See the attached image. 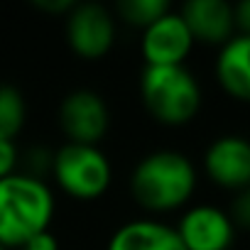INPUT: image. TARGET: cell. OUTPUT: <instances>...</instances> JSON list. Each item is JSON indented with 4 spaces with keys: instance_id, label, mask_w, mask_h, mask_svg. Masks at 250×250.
I'll list each match as a JSON object with an SVG mask.
<instances>
[{
    "instance_id": "6da1fadb",
    "label": "cell",
    "mask_w": 250,
    "mask_h": 250,
    "mask_svg": "<svg viewBox=\"0 0 250 250\" xmlns=\"http://www.w3.org/2000/svg\"><path fill=\"white\" fill-rule=\"evenodd\" d=\"M54 194L44 179L15 172L0 179V245L25 248L35 235L49 230Z\"/></svg>"
},
{
    "instance_id": "7a4b0ae2",
    "label": "cell",
    "mask_w": 250,
    "mask_h": 250,
    "mask_svg": "<svg viewBox=\"0 0 250 250\" xmlns=\"http://www.w3.org/2000/svg\"><path fill=\"white\" fill-rule=\"evenodd\" d=\"M196 189V167L179 150H155L145 155L133 174L130 191L150 211L182 208Z\"/></svg>"
},
{
    "instance_id": "3957f363",
    "label": "cell",
    "mask_w": 250,
    "mask_h": 250,
    "mask_svg": "<svg viewBox=\"0 0 250 250\" xmlns=\"http://www.w3.org/2000/svg\"><path fill=\"white\" fill-rule=\"evenodd\" d=\"M140 93L145 108L167 125H184L201 108V86L184 64L145 66Z\"/></svg>"
},
{
    "instance_id": "277c9868",
    "label": "cell",
    "mask_w": 250,
    "mask_h": 250,
    "mask_svg": "<svg viewBox=\"0 0 250 250\" xmlns=\"http://www.w3.org/2000/svg\"><path fill=\"white\" fill-rule=\"evenodd\" d=\"M52 177L74 199H98L113 177L110 162L98 145H81V143H64L54 152Z\"/></svg>"
},
{
    "instance_id": "5b68a950",
    "label": "cell",
    "mask_w": 250,
    "mask_h": 250,
    "mask_svg": "<svg viewBox=\"0 0 250 250\" xmlns=\"http://www.w3.org/2000/svg\"><path fill=\"white\" fill-rule=\"evenodd\" d=\"M110 123V110L103 101V96L93 88H76L64 96L59 105V125L66 143H81V145H98V140L105 135Z\"/></svg>"
},
{
    "instance_id": "8992f818",
    "label": "cell",
    "mask_w": 250,
    "mask_h": 250,
    "mask_svg": "<svg viewBox=\"0 0 250 250\" xmlns=\"http://www.w3.org/2000/svg\"><path fill=\"white\" fill-rule=\"evenodd\" d=\"M69 47L83 59L103 57L115 40V20L101 3H76L66 15Z\"/></svg>"
},
{
    "instance_id": "52a82bcc",
    "label": "cell",
    "mask_w": 250,
    "mask_h": 250,
    "mask_svg": "<svg viewBox=\"0 0 250 250\" xmlns=\"http://www.w3.org/2000/svg\"><path fill=\"white\" fill-rule=\"evenodd\" d=\"M187 250H228L235 240V223L228 211L213 204L187 208L174 226Z\"/></svg>"
},
{
    "instance_id": "ba28073f",
    "label": "cell",
    "mask_w": 250,
    "mask_h": 250,
    "mask_svg": "<svg viewBox=\"0 0 250 250\" xmlns=\"http://www.w3.org/2000/svg\"><path fill=\"white\" fill-rule=\"evenodd\" d=\"M194 47V37L184 22V18L174 10L155 20L143 30L140 52L147 66H179L189 57Z\"/></svg>"
},
{
    "instance_id": "9c48e42d",
    "label": "cell",
    "mask_w": 250,
    "mask_h": 250,
    "mask_svg": "<svg viewBox=\"0 0 250 250\" xmlns=\"http://www.w3.org/2000/svg\"><path fill=\"white\" fill-rule=\"evenodd\" d=\"M208 179L223 189L240 191L250 187V140L243 135H221L204 152Z\"/></svg>"
},
{
    "instance_id": "30bf717a",
    "label": "cell",
    "mask_w": 250,
    "mask_h": 250,
    "mask_svg": "<svg viewBox=\"0 0 250 250\" xmlns=\"http://www.w3.org/2000/svg\"><path fill=\"white\" fill-rule=\"evenodd\" d=\"M179 15L184 18L194 42L223 47L235 35L233 5L226 0H187Z\"/></svg>"
},
{
    "instance_id": "8fae6325",
    "label": "cell",
    "mask_w": 250,
    "mask_h": 250,
    "mask_svg": "<svg viewBox=\"0 0 250 250\" xmlns=\"http://www.w3.org/2000/svg\"><path fill=\"white\" fill-rule=\"evenodd\" d=\"M105 250H187V248L174 226L155 218H138L115 228Z\"/></svg>"
},
{
    "instance_id": "7c38bea8",
    "label": "cell",
    "mask_w": 250,
    "mask_h": 250,
    "mask_svg": "<svg viewBox=\"0 0 250 250\" xmlns=\"http://www.w3.org/2000/svg\"><path fill=\"white\" fill-rule=\"evenodd\" d=\"M216 79L228 96L250 103V35H233L218 49Z\"/></svg>"
},
{
    "instance_id": "4fadbf2b",
    "label": "cell",
    "mask_w": 250,
    "mask_h": 250,
    "mask_svg": "<svg viewBox=\"0 0 250 250\" xmlns=\"http://www.w3.org/2000/svg\"><path fill=\"white\" fill-rule=\"evenodd\" d=\"M27 118L25 96L13 83H0V138L15 140Z\"/></svg>"
},
{
    "instance_id": "5bb4252c",
    "label": "cell",
    "mask_w": 250,
    "mask_h": 250,
    "mask_svg": "<svg viewBox=\"0 0 250 250\" xmlns=\"http://www.w3.org/2000/svg\"><path fill=\"white\" fill-rule=\"evenodd\" d=\"M169 13L167 0H120L118 3V15L123 22L133 27H150L155 20Z\"/></svg>"
},
{
    "instance_id": "9a60e30c",
    "label": "cell",
    "mask_w": 250,
    "mask_h": 250,
    "mask_svg": "<svg viewBox=\"0 0 250 250\" xmlns=\"http://www.w3.org/2000/svg\"><path fill=\"white\" fill-rule=\"evenodd\" d=\"M230 218L235 223V228H248L250 230V187L235 191V199L230 201Z\"/></svg>"
},
{
    "instance_id": "2e32d148",
    "label": "cell",
    "mask_w": 250,
    "mask_h": 250,
    "mask_svg": "<svg viewBox=\"0 0 250 250\" xmlns=\"http://www.w3.org/2000/svg\"><path fill=\"white\" fill-rule=\"evenodd\" d=\"M18 162H20V155H18V145H15V140L0 138V179L15 174V172H18V169H15Z\"/></svg>"
},
{
    "instance_id": "e0dca14e",
    "label": "cell",
    "mask_w": 250,
    "mask_h": 250,
    "mask_svg": "<svg viewBox=\"0 0 250 250\" xmlns=\"http://www.w3.org/2000/svg\"><path fill=\"white\" fill-rule=\"evenodd\" d=\"M235 35H250V0H240L233 5Z\"/></svg>"
},
{
    "instance_id": "ac0fdd59",
    "label": "cell",
    "mask_w": 250,
    "mask_h": 250,
    "mask_svg": "<svg viewBox=\"0 0 250 250\" xmlns=\"http://www.w3.org/2000/svg\"><path fill=\"white\" fill-rule=\"evenodd\" d=\"M20 250H59V240L49 233V230H44V233H40V235H35L25 248H20Z\"/></svg>"
},
{
    "instance_id": "d6986e66",
    "label": "cell",
    "mask_w": 250,
    "mask_h": 250,
    "mask_svg": "<svg viewBox=\"0 0 250 250\" xmlns=\"http://www.w3.org/2000/svg\"><path fill=\"white\" fill-rule=\"evenodd\" d=\"M74 0H37L35 3V8H40V10H47V13H71L74 10Z\"/></svg>"
},
{
    "instance_id": "ffe728a7",
    "label": "cell",
    "mask_w": 250,
    "mask_h": 250,
    "mask_svg": "<svg viewBox=\"0 0 250 250\" xmlns=\"http://www.w3.org/2000/svg\"><path fill=\"white\" fill-rule=\"evenodd\" d=\"M0 250H8V248H3V245H0Z\"/></svg>"
}]
</instances>
